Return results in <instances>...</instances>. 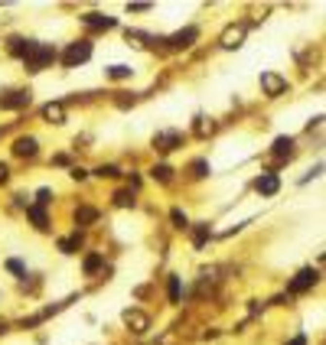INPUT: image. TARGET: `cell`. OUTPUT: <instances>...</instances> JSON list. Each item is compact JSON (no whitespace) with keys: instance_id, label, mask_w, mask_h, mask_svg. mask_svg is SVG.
I'll return each instance as SVG.
<instances>
[{"instance_id":"9c48e42d","label":"cell","mask_w":326,"mask_h":345,"mask_svg":"<svg viewBox=\"0 0 326 345\" xmlns=\"http://www.w3.org/2000/svg\"><path fill=\"white\" fill-rule=\"evenodd\" d=\"M82 23H85L88 30H111V26H114V17H105V13H85Z\"/></svg>"},{"instance_id":"4dcf8cb0","label":"cell","mask_w":326,"mask_h":345,"mask_svg":"<svg viewBox=\"0 0 326 345\" xmlns=\"http://www.w3.org/2000/svg\"><path fill=\"white\" fill-rule=\"evenodd\" d=\"M287 345H307V335H293V339H290Z\"/></svg>"},{"instance_id":"30bf717a","label":"cell","mask_w":326,"mask_h":345,"mask_svg":"<svg viewBox=\"0 0 326 345\" xmlns=\"http://www.w3.org/2000/svg\"><path fill=\"white\" fill-rule=\"evenodd\" d=\"M241 39H245V26H228L222 33V49H238Z\"/></svg>"},{"instance_id":"d4e9b609","label":"cell","mask_w":326,"mask_h":345,"mask_svg":"<svg viewBox=\"0 0 326 345\" xmlns=\"http://www.w3.org/2000/svg\"><path fill=\"white\" fill-rule=\"evenodd\" d=\"M170 218H173V225H176V228H189V218H186L183 208H173V212H170Z\"/></svg>"},{"instance_id":"484cf974","label":"cell","mask_w":326,"mask_h":345,"mask_svg":"<svg viewBox=\"0 0 326 345\" xmlns=\"http://www.w3.org/2000/svg\"><path fill=\"white\" fill-rule=\"evenodd\" d=\"M98 176H101V179H114V176H121V170H118V166H111V163H108V166H98Z\"/></svg>"},{"instance_id":"f546056e","label":"cell","mask_w":326,"mask_h":345,"mask_svg":"<svg viewBox=\"0 0 326 345\" xmlns=\"http://www.w3.org/2000/svg\"><path fill=\"white\" fill-rule=\"evenodd\" d=\"M127 10H134V13H144V10H150V3H130Z\"/></svg>"},{"instance_id":"44dd1931","label":"cell","mask_w":326,"mask_h":345,"mask_svg":"<svg viewBox=\"0 0 326 345\" xmlns=\"http://www.w3.org/2000/svg\"><path fill=\"white\" fill-rule=\"evenodd\" d=\"M166 293H170V303H180V296H183V283H180V277H170Z\"/></svg>"},{"instance_id":"6da1fadb","label":"cell","mask_w":326,"mask_h":345,"mask_svg":"<svg viewBox=\"0 0 326 345\" xmlns=\"http://www.w3.org/2000/svg\"><path fill=\"white\" fill-rule=\"evenodd\" d=\"M88 59H91V43H88V39L69 43V49L62 52V65H65V69H75V65L88 62Z\"/></svg>"},{"instance_id":"e0dca14e","label":"cell","mask_w":326,"mask_h":345,"mask_svg":"<svg viewBox=\"0 0 326 345\" xmlns=\"http://www.w3.org/2000/svg\"><path fill=\"white\" fill-rule=\"evenodd\" d=\"M274 153H277V156H290L293 153V137H277V140H274Z\"/></svg>"},{"instance_id":"4fadbf2b","label":"cell","mask_w":326,"mask_h":345,"mask_svg":"<svg viewBox=\"0 0 326 345\" xmlns=\"http://www.w3.org/2000/svg\"><path fill=\"white\" fill-rule=\"evenodd\" d=\"M43 118L49 121V124H65V108L59 104V101H49L43 108Z\"/></svg>"},{"instance_id":"ba28073f","label":"cell","mask_w":326,"mask_h":345,"mask_svg":"<svg viewBox=\"0 0 326 345\" xmlns=\"http://www.w3.org/2000/svg\"><path fill=\"white\" fill-rule=\"evenodd\" d=\"M30 104V91H10L7 98H0V108H7V111H20Z\"/></svg>"},{"instance_id":"7402d4cb","label":"cell","mask_w":326,"mask_h":345,"mask_svg":"<svg viewBox=\"0 0 326 345\" xmlns=\"http://www.w3.org/2000/svg\"><path fill=\"white\" fill-rule=\"evenodd\" d=\"M82 267H85V274H88V277H91V274H95V270L101 267V254H88Z\"/></svg>"},{"instance_id":"8992f818","label":"cell","mask_w":326,"mask_h":345,"mask_svg":"<svg viewBox=\"0 0 326 345\" xmlns=\"http://www.w3.org/2000/svg\"><path fill=\"white\" fill-rule=\"evenodd\" d=\"M254 189H258L261 195H277V189H281L277 172H261L258 179H254Z\"/></svg>"},{"instance_id":"7c38bea8","label":"cell","mask_w":326,"mask_h":345,"mask_svg":"<svg viewBox=\"0 0 326 345\" xmlns=\"http://www.w3.org/2000/svg\"><path fill=\"white\" fill-rule=\"evenodd\" d=\"M36 150H39L36 137H20V140L13 143V153H17V156H36Z\"/></svg>"},{"instance_id":"8fae6325","label":"cell","mask_w":326,"mask_h":345,"mask_svg":"<svg viewBox=\"0 0 326 345\" xmlns=\"http://www.w3.org/2000/svg\"><path fill=\"white\" fill-rule=\"evenodd\" d=\"M196 36H199V33H196L193 26H186V30H180V33L170 36V46H173V49H186V46L196 43Z\"/></svg>"},{"instance_id":"f1b7e54d","label":"cell","mask_w":326,"mask_h":345,"mask_svg":"<svg viewBox=\"0 0 326 345\" xmlns=\"http://www.w3.org/2000/svg\"><path fill=\"white\" fill-rule=\"evenodd\" d=\"M206 170H209L206 160H196V163H193V172H196V176H206Z\"/></svg>"},{"instance_id":"9a60e30c","label":"cell","mask_w":326,"mask_h":345,"mask_svg":"<svg viewBox=\"0 0 326 345\" xmlns=\"http://www.w3.org/2000/svg\"><path fill=\"white\" fill-rule=\"evenodd\" d=\"M26 215L33 218V225L39 228V231H46V228H49V225H46V212L39 208V205H30V208H26Z\"/></svg>"},{"instance_id":"2e32d148","label":"cell","mask_w":326,"mask_h":345,"mask_svg":"<svg viewBox=\"0 0 326 345\" xmlns=\"http://www.w3.org/2000/svg\"><path fill=\"white\" fill-rule=\"evenodd\" d=\"M189 228H193V244H196V248H202V244L209 241V235H212L209 225H189Z\"/></svg>"},{"instance_id":"ffe728a7","label":"cell","mask_w":326,"mask_h":345,"mask_svg":"<svg viewBox=\"0 0 326 345\" xmlns=\"http://www.w3.org/2000/svg\"><path fill=\"white\" fill-rule=\"evenodd\" d=\"M150 176L157 179V183H170V179H173V170H170L166 163H160V166H153V170H150Z\"/></svg>"},{"instance_id":"3957f363","label":"cell","mask_w":326,"mask_h":345,"mask_svg":"<svg viewBox=\"0 0 326 345\" xmlns=\"http://www.w3.org/2000/svg\"><path fill=\"white\" fill-rule=\"evenodd\" d=\"M261 91L268 98H277L287 91V78H281L277 72H261Z\"/></svg>"},{"instance_id":"277c9868","label":"cell","mask_w":326,"mask_h":345,"mask_svg":"<svg viewBox=\"0 0 326 345\" xmlns=\"http://www.w3.org/2000/svg\"><path fill=\"white\" fill-rule=\"evenodd\" d=\"M124 323H127V329H130V332L144 335L147 329H150V316H147V313H141V310H124Z\"/></svg>"},{"instance_id":"52a82bcc","label":"cell","mask_w":326,"mask_h":345,"mask_svg":"<svg viewBox=\"0 0 326 345\" xmlns=\"http://www.w3.org/2000/svg\"><path fill=\"white\" fill-rule=\"evenodd\" d=\"M180 140H183V137H180L176 130H160V134L153 137V147H157V150H163V153H170V150H176V147H180Z\"/></svg>"},{"instance_id":"cb8c5ba5","label":"cell","mask_w":326,"mask_h":345,"mask_svg":"<svg viewBox=\"0 0 326 345\" xmlns=\"http://www.w3.org/2000/svg\"><path fill=\"white\" fill-rule=\"evenodd\" d=\"M130 72H134L130 65H111V69H108L111 78H130Z\"/></svg>"},{"instance_id":"83f0119b","label":"cell","mask_w":326,"mask_h":345,"mask_svg":"<svg viewBox=\"0 0 326 345\" xmlns=\"http://www.w3.org/2000/svg\"><path fill=\"white\" fill-rule=\"evenodd\" d=\"M212 127H216L212 121L206 124V118H199V124H196V134H212Z\"/></svg>"},{"instance_id":"ac0fdd59","label":"cell","mask_w":326,"mask_h":345,"mask_svg":"<svg viewBox=\"0 0 326 345\" xmlns=\"http://www.w3.org/2000/svg\"><path fill=\"white\" fill-rule=\"evenodd\" d=\"M78 248H82V238H78V235L62 238V241H59V251H62V254H75Z\"/></svg>"},{"instance_id":"5bb4252c","label":"cell","mask_w":326,"mask_h":345,"mask_svg":"<svg viewBox=\"0 0 326 345\" xmlns=\"http://www.w3.org/2000/svg\"><path fill=\"white\" fill-rule=\"evenodd\" d=\"M30 49H33L30 39H20V36H13V39H10V55H23V59H26Z\"/></svg>"},{"instance_id":"d6986e66","label":"cell","mask_w":326,"mask_h":345,"mask_svg":"<svg viewBox=\"0 0 326 345\" xmlns=\"http://www.w3.org/2000/svg\"><path fill=\"white\" fill-rule=\"evenodd\" d=\"M95 218H98V212H95V208H88V205H82V208L75 212V225H91Z\"/></svg>"},{"instance_id":"1f68e13d","label":"cell","mask_w":326,"mask_h":345,"mask_svg":"<svg viewBox=\"0 0 326 345\" xmlns=\"http://www.w3.org/2000/svg\"><path fill=\"white\" fill-rule=\"evenodd\" d=\"M7 172H10V170H7V166L0 163V183H7Z\"/></svg>"},{"instance_id":"4316f807","label":"cell","mask_w":326,"mask_h":345,"mask_svg":"<svg viewBox=\"0 0 326 345\" xmlns=\"http://www.w3.org/2000/svg\"><path fill=\"white\" fill-rule=\"evenodd\" d=\"M7 270H10V274H20V277H26V267H23L20 260H7Z\"/></svg>"},{"instance_id":"7a4b0ae2","label":"cell","mask_w":326,"mask_h":345,"mask_svg":"<svg viewBox=\"0 0 326 345\" xmlns=\"http://www.w3.org/2000/svg\"><path fill=\"white\" fill-rule=\"evenodd\" d=\"M55 59V49L53 46H43V43H33V49L26 52V65H30L33 72H39L43 65H49Z\"/></svg>"},{"instance_id":"5b68a950","label":"cell","mask_w":326,"mask_h":345,"mask_svg":"<svg viewBox=\"0 0 326 345\" xmlns=\"http://www.w3.org/2000/svg\"><path fill=\"white\" fill-rule=\"evenodd\" d=\"M316 280H320V274H316L313 267H304V270H300V274L290 280V287H287V290H290V293H304V290H310Z\"/></svg>"},{"instance_id":"603a6c76","label":"cell","mask_w":326,"mask_h":345,"mask_svg":"<svg viewBox=\"0 0 326 345\" xmlns=\"http://www.w3.org/2000/svg\"><path fill=\"white\" fill-rule=\"evenodd\" d=\"M114 205H121V208H127V205H134V195H130L127 189H118V192H114Z\"/></svg>"}]
</instances>
